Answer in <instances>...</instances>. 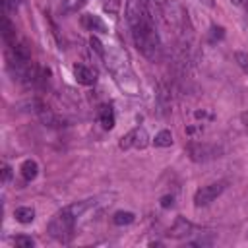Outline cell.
<instances>
[{"label": "cell", "instance_id": "ffe728a7", "mask_svg": "<svg viewBox=\"0 0 248 248\" xmlns=\"http://www.w3.org/2000/svg\"><path fill=\"white\" fill-rule=\"evenodd\" d=\"M223 35H225V29L221 25H211V41L223 39Z\"/></svg>", "mask_w": 248, "mask_h": 248}, {"label": "cell", "instance_id": "52a82bcc", "mask_svg": "<svg viewBox=\"0 0 248 248\" xmlns=\"http://www.w3.org/2000/svg\"><path fill=\"white\" fill-rule=\"evenodd\" d=\"M74 78L81 85H93L97 81V72L85 64H74Z\"/></svg>", "mask_w": 248, "mask_h": 248}, {"label": "cell", "instance_id": "d4e9b609", "mask_svg": "<svg viewBox=\"0 0 248 248\" xmlns=\"http://www.w3.org/2000/svg\"><path fill=\"white\" fill-rule=\"evenodd\" d=\"M231 4L240 10H248V0H231Z\"/></svg>", "mask_w": 248, "mask_h": 248}, {"label": "cell", "instance_id": "7402d4cb", "mask_svg": "<svg viewBox=\"0 0 248 248\" xmlns=\"http://www.w3.org/2000/svg\"><path fill=\"white\" fill-rule=\"evenodd\" d=\"M10 178H12V167L10 165H2V182L6 184V182H10Z\"/></svg>", "mask_w": 248, "mask_h": 248}, {"label": "cell", "instance_id": "3957f363", "mask_svg": "<svg viewBox=\"0 0 248 248\" xmlns=\"http://www.w3.org/2000/svg\"><path fill=\"white\" fill-rule=\"evenodd\" d=\"M225 188H227V182H225V180H219V182H211V184H207V186H202V188L194 194V205H196V207H205V205H209L211 202H215V200L223 194Z\"/></svg>", "mask_w": 248, "mask_h": 248}, {"label": "cell", "instance_id": "e0dca14e", "mask_svg": "<svg viewBox=\"0 0 248 248\" xmlns=\"http://www.w3.org/2000/svg\"><path fill=\"white\" fill-rule=\"evenodd\" d=\"M234 60L238 64V68L248 76V52H242V50H236L234 52Z\"/></svg>", "mask_w": 248, "mask_h": 248}, {"label": "cell", "instance_id": "30bf717a", "mask_svg": "<svg viewBox=\"0 0 248 248\" xmlns=\"http://www.w3.org/2000/svg\"><path fill=\"white\" fill-rule=\"evenodd\" d=\"M2 39H4V45H6V46L17 43V41H16V27H14V23L10 21L8 14L2 16Z\"/></svg>", "mask_w": 248, "mask_h": 248}, {"label": "cell", "instance_id": "2e32d148", "mask_svg": "<svg viewBox=\"0 0 248 248\" xmlns=\"http://www.w3.org/2000/svg\"><path fill=\"white\" fill-rule=\"evenodd\" d=\"M14 244H16L17 248H33V246H35V240H33L31 236H27V234H17V236L14 238Z\"/></svg>", "mask_w": 248, "mask_h": 248}, {"label": "cell", "instance_id": "7c38bea8", "mask_svg": "<svg viewBox=\"0 0 248 248\" xmlns=\"http://www.w3.org/2000/svg\"><path fill=\"white\" fill-rule=\"evenodd\" d=\"M21 176H23V180H27V182H31V180H35L37 178V174H39V165H37V161H33V159H25L23 163H21Z\"/></svg>", "mask_w": 248, "mask_h": 248}, {"label": "cell", "instance_id": "484cf974", "mask_svg": "<svg viewBox=\"0 0 248 248\" xmlns=\"http://www.w3.org/2000/svg\"><path fill=\"white\" fill-rule=\"evenodd\" d=\"M240 120H242V124H244V126H246V128H248V110H246V112H242V114H240Z\"/></svg>", "mask_w": 248, "mask_h": 248}, {"label": "cell", "instance_id": "cb8c5ba5", "mask_svg": "<svg viewBox=\"0 0 248 248\" xmlns=\"http://www.w3.org/2000/svg\"><path fill=\"white\" fill-rule=\"evenodd\" d=\"M213 242V238H198V240H190L188 244L190 246H207V244H211Z\"/></svg>", "mask_w": 248, "mask_h": 248}, {"label": "cell", "instance_id": "83f0119b", "mask_svg": "<svg viewBox=\"0 0 248 248\" xmlns=\"http://www.w3.org/2000/svg\"><path fill=\"white\" fill-rule=\"evenodd\" d=\"M60 2H70V0H60Z\"/></svg>", "mask_w": 248, "mask_h": 248}, {"label": "cell", "instance_id": "4316f807", "mask_svg": "<svg viewBox=\"0 0 248 248\" xmlns=\"http://www.w3.org/2000/svg\"><path fill=\"white\" fill-rule=\"evenodd\" d=\"M205 2H207V4H209V6H211V0H205Z\"/></svg>", "mask_w": 248, "mask_h": 248}, {"label": "cell", "instance_id": "7a4b0ae2", "mask_svg": "<svg viewBox=\"0 0 248 248\" xmlns=\"http://www.w3.org/2000/svg\"><path fill=\"white\" fill-rule=\"evenodd\" d=\"M93 203V200H83V202H74L66 207H62L58 213H54V217L48 221L46 225V232L62 242V244H68L74 234H76V223H78V217Z\"/></svg>", "mask_w": 248, "mask_h": 248}, {"label": "cell", "instance_id": "ac0fdd59", "mask_svg": "<svg viewBox=\"0 0 248 248\" xmlns=\"http://www.w3.org/2000/svg\"><path fill=\"white\" fill-rule=\"evenodd\" d=\"M103 10L108 12L110 16H116L118 10H120V0H107V2L103 4Z\"/></svg>", "mask_w": 248, "mask_h": 248}, {"label": "cell", "instance_id": "277c9868", "mask_svg": "<svg viewBox=\"0 0 248 248\" xmlns=\"http://www.w3.org/2000/svg\"><path fill=\"white\" fill-rule=\"evenodd\" d=\"M147 143H149V136H147L145 128L136 126V128H132L128 134H124V136L120 138L118 147L124 149V151H126V149H145Z\"/></svg>", "mask_w": 248, "mask_h": 248}, {"label": "cell", "instance_id": "8fae6325", "mask_svg": "<svg viewBox=\"0 0 248 248\" xmlns=\"http://www.w3.org/2000/svg\"><path fill=\"white\" fill-rule=\"evenodd\" d=\"M99 122H101V126L105 128V130H112L114 128V110H112V107L110 105H103L101 108H99Z\"/></svg>", "mask_w": 248, "mask_h": 248}, {"label": "cell", "instance_id": "4fadbf2b", "mask_svg": "<svg viewBox=\"0 0 248 248\" xmlns=\"http://www.w3.org/2000/svg\"><path fill=\"white\" fill-rule=\"evenodd\" d=\"M14 217H16L17 223H21V225H29V223H33V219H35V209H33V207H27V205L16 207Z\"/></svg>", "mask_w": 248, "mask_h": 248}, {"label": "cell", "instance_id": "ba28073f", "mask_svg": "<svg viewBox=\"0 0 248 248\" xmlns=\"http://www.w3.org/2000/svg\"><path fill=\"white\" fill-rule=\"evenodd\" d=\"M81 25L85 27V29H89V31H97V33H108V27H107V23L99 17V16H95V14H83L81 16Z\"/></svg>", "mask_w": 248, "mask_h": 248}, {"label": "cell", "instance_id": "8992f818", "mask_svg": "<svg viewBox=\"0 0 248 248\" xmlns=\"http://www.w3.org/2000/svg\"><path fill=\"white\" fill-rule=\"evenodd\" d=\"M194 232V225L188 221V219H184V217H176L174 219V223L170 225V229H169V236L170 238H186V236H190Z\"/></svg>", "mask_w": 248, "mask_h": 248}, {"label": "cell", "instance_id": "5b68a950", "mask_svg": "<svg viewBox=\"0 0 248 248\" xmlns=\"http://www.w3.org/2000/svg\"><path fill=\"white\" fill-rule=\"evenodd\" d=\"M219 153L221 151L217 145H211L205 141H190L188 143V155L196 163H205L209 159H215V157H219Z\"/></svg>", "mask_w": 248, "mask_h": 248}, {"label": "cell", "instance_id": "6da1fadb", "mask_svg": "<svg viewBox=\"0 0 248 248\" xmlns=\"http://www.w3.org/2000/svg\"><path fill=\"white\" fill-rule=\"evenodd\" d=\"M126 21L130 25L134 46L151 62L161 58L163 45L155 29L147 0H126Z\"/></svg>", "mask_w": 248, "mask_h": 248}, {"label": "cell", "instance_id": "9a60e30c", "mask_svg": "<svg viewBox=\"0 0 248 248\" xmlns=\"http://www.w3.org/2000/svg\"><path fill=\"white\" fill-rule=\"evenodd\" d=\"M153 143H155V147H169V145H172V134H170V130H161L155 136Z\"/></svg>", "mask_w": 248, "mask_h": 248}, {"label": "cell", "instance_id": "44dd1931", "mask_svg": "<svg viewBox=\"0 0 248 248\" xmlns=\"http://www.w3.org/2000/svg\"><path fill=\"white\" fill-rule=\"evenodd\" d=\"M89 43H91V46H93L101 56H105V48H103V45H101V41H99L97 37H91V39H89Z\"/></svg>", "mask_w": 248, "mask_h": 248}, {"label": "cell", "instance_id": "9c48e42d", "mask_svg": "<svg viewBox=\"0 0 248 248\" xmlns=\"http://www.w3.org/2000/svg\"><path fill=\"white\" fill-rule=\"evenodd\" d=\"M35 107H37L35 110H37L39 118H41V120H43L46 126H60V120L54 116V112H52V110H50V108H48L45 103L37 101V103H35Z\"/></svg>", "mask_w": 248, "mask_h": 248}, {"label": "cell", "instance_id": "603a6c76", "mask_svg": "<svg viewBox=\"0 0 248 248\" xmlns=\"http://www.w3.org/2000/svg\"><path fill=\"white\" fill-rule=\"evenodd\" d=\"M172 205H174V196H169V194H167V196L161 198V207H163V209L172 207Z\"/></svg>", "mask_w": 248, "mask_h": 248}, {"label": "cell", "instance_id": "5bb4252c", "mask_svg": "<svg viewBox=\"0 0 248 248\" xmlns=\"http://www.w3.org/2000/svg\"><path fill=\"white\" fill-rule=\"evenodd\" d=\"M134 219H136V215H134L132 211H116V213L112 215V223L118 225V227L130 225V223H134Z\"/></svg>", "mask_w": 248, "mask_h": 248}, {"label": "cell", "instance_id": "d6986e66", "mask_svg": "<svg viewBox=\"0 0 248 248\" xmlns=\"http://www.w3.org/2000/svg\"><path fill=\"white\" fill-rule=\"evenodd\" d=\"M19 2H21V0H2V8H4V14H8V12L16 10Z\"/></svg>", "mask_w": 248, "mask_h": 248}]
</instances>
